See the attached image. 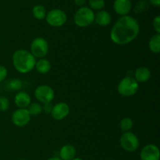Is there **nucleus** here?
<instances>
[{
  "instance_id": "nucleus-1",
  "label": "nucleus",
  "mask_w": 160,
  "mask_h": 160,
  "mask_svg": "<svg viewBox=\"0 0 160 160\" xmlns=\"http://www.w3.org/2000/svg\"><path fill=\"white\" fill-rule=\"evenodd\" d=\"M140 33V26L135 18L131 16L121 17L112 26L110 38L118 45H126L135 40Z\"/></svg>"
},
{
  "instance_id": "nucleus-2",
  "label": "nucleus",
  "mask_w": 160,
  "mask_h": 160,
  "mask_svg": "<svg viewBox=\"0 0 160 160\" xmlns=\"http://www.w3.org/2000/svg\"><path fill=\"white\" fill-rule=\"evenodd\" d=\"M12 61L14 69L20 73L24 74L34 70L37 60L28 50L18 49L12 54Z\"/></svg>"
},
{
  "instance_id": "nucleus-3",
  "label": "nucleus",
  "mask_w": 160,
  "mask_h": 160,
  "mask_svg": "<svg viewBox=\"0 0 160 160\" xmlns=\"http://www.w3.org/2000/svg\"><path fill=\"white\" fill-rule=\"evenodd\" d=\"M74 23L79 28H86L95 21V12L88 6L80 7L73 16Z\"/></svg>"
},
{
  "instance_id": "nucleus-4",
  "label": "nucleus",
  "mask_w": 160,
  "mask_h": 160,
  "mask_svg": "<svg viewBox=\"0 0 160 160\" xmlns=\"http://www.w3.org/2000/svg\"><path fill=\"white\" fill-rule=\"evenodd\" d=\"M139 88V84L133 77H125L117 85V92L123 97H131L135 95Z\"/></svg>"
},
{
  "instance_id": "nucleus-5",
  "label": "nucleus",
  "mask_w": 160,
  "mask_h": 160,
  "mask_svg": "<svg viewBox=\"0 0 160 160\" xmlns=\"http://www.w3.org/2000/svg\"><path fill=\"white\" fill-rule=\"evenodd\" d=\"M120 144L121 148L128 152H134L138 149L140 142L134 133L131 131L123 132L120 136Z\"/></svg>"
},
{
  "instance_id": "nucleus-6",
  "label": "nucleus",
  "mask_w": 160,
  "mask_h": 160,
  "mask_svg": "<svg viewBox=\"0 0 160 160\" xmlns=\"http://www.w3.org/2000/svg\"><path fill=\"white\" fill-rule=\"evenodd\" d=\"M49 51V45L46 39L42 37H37L33 39L31 44L30 52L35 59H42L48 55Z\"/></svg>"
},
{
  "instance_id": "nucleus-7",
  "label": "nucleus",
  "mask_w": 160,
  "mask_h": 160,
  "mask_svg": "<svg viewBox=\"0 0 160 160\" xmlns=\"http://www.w3.org/2000/svg\"><path fill=\"white\" fill-rule=\"evenodd\" d=\"M45 20L49 26L53 28H59L67 23V15L62 9H53L47 12Z\"/></svg>"
},
{
  "instance_id": "nucleus-8",
  "label": "nucleus",
  "mask_w": 160,
  "mask_h": 160,
  "mask_svg": "<svg viewBox=\"0 0 160 160\" xmlns=\"http://www.w3.org/2000/svg\"><path fill=\"white\" fill-rule=\"evenodd\" d=\"M34 97L39 103H50L55 98V92L51 86L48 84H41L34 90Z\"/></svg>"
},
{
  "instance_id": "nucleus-9",
  "label": "nucleus",
  "mask_w": 160,
  "mask_h": 160,
  "mask_svg": "<svg viewBox=\"0 0 160 160\" xmlns=\"http://www.w3.org/2000/svg\"><path fill=\"white\" fill-rule=\"evenodd\" d=\"M31 117L27 109H17L12 112L11 120L12 123L18 128L27 126L31 121Z\"/></svg>"
},
{
  "instance_id": "nucleus-10",
  "label": "nucleus",
  "mask_w": 160,
  "mask_h": 160,
  "mask_svg": "<svg viewBox=\"0 0 160 160\" xmlns=\"http://www.w3.org/2000/svg\"><path fill=\"white\" fill-rule=\"evenodd\" d=\"M70 111L69 105L64 102H60L53 106L51 115L54 120L59 121L67 118L70 114Z\"/></svg>"
},
{
  "instance_id": "nucleus-11",
  "label": "nucleus",
  "mask_w": 160,
  "mask_h": 160,
  "mask_svg": "<svg viewBox=\"0 0 160 160\" xmlns=\"http://www.w3.org/2000/svg\"><path fill=\"white\" fill-rule=\"evenodd\" d=\"M142 160H159L160 152L159 147L154 144H148L142 148L140 153Z\"/></svg>"
},
{
  "instance_id": "nucleus-12",
  "label": "nucleus",
  "mask_w": 160,
  "mask_h": 160,
  "mask_svg": "<svg viewBox=\"0 0 160 160\" xmlns=\"http://www.w3.org/2000/svg\"><path fill=\"white\" fill-rule=\"evenodd\" d=\"M113 9L121 17L128 16L132 9V3L131 0H115L113 2Z\"/></svg>"
},
{
  "instance_id": "nucleus-13",
  "label": "nucleus",
  "mask_w": 160,
  "mask_h": 160,
  "mask_svg": "<svg viewBox=\"0 0 160 160\" xmlns=\"http://www.w3.org/2000/svg\"><path fill=\"white\" fill-rule=\"evenodd\" d=\"M14 103L18 109H28L31 103V98L26 92H19L14 96Z\"/></svg>"
},
{
  "instance_id": "nucleus-14",
  "label": "nucleus",
  "mask_w": 160,
  "mask_h": 160,
  "mask_svg": "<svg viewBox=\"0 0 160 160\" xmlns=\"http://www.w3.org/2000/svg\"><path fill=\"white\" fill-rule=\"evenodd\" d=\"M112 21V17L110 13L106 10L98 11L97 13H95V21L98 26L106 27L110 24Z\"/></svg>"
},
{
  "instance_id": "nucleus-15",
  "label": "nucleus",
  "mask_w": 160,
  "mask_h": 160,
  "mask_svg": "<svg viewBox=\"0 0 160 160\" xmlns=\"http://www.w3.org/2000/svg\"><path fill=\"white\" fill-rule=\"evenodd\" d=\"M151 71L146 67H140L134 71V78L138 83H145L151 78Z\"/></svg>"
},
{
  "instance_id": "nucleus-16",
  "label": "nucleus",
  "mask_w": 160,
  "mask_h": 160,
  "mask_svg": "<svg viewBox=\"0 0 160 160\" xmlns=\"http://www.w3.org/2000/svg\"><path fill=\"white\" fill-rule=\"evenodd\" d=\"M76 148L72 145H65L59 150V156L62 160H72L76 157Z\"/></svg>"
},
{
  "instance_id": "nucleus-17",
  "label": "nucleus",
  "mask_w": 160,
  "mask_h": 160,
  "mask_svg": "<svg viewBox=\"0 0 160 160\" xmlns=\"http://www.w3.org/2000/svg\"><path fill=\"white\" fill-rule=\"evenodd\" d=\"M34 68L36 69L38 73H41V74H46L51 70V62L48 59H45V58L39 59L38 60L36 61Z\"/></svg>"
},
{
  "instance_id": "nucleus-18",
  "label": "nucleus",
  "mask_w": 160,
  "mask_h": 160,
  "mask_svg": "<svg viewBox=\"0 0 160 160\" xmlns=\"http://www.w3.org/2000/svg\"><path fill=\"white\" fill-rule=\"evenodd\" d=\"M148 48L150 51L155 54L160 52V34H156L151 37L148 42Z\"/></svg>"
},
{
  "instance_id": "nucleus-19",
  "label": "nucleus",
  "mask_w": 160,
  "mask_h": 160,
  "mask_svg": "<svg viewBox=\"0 0 160 160\" xmlns=\"http://www.w3.org/2000/svg\"><path fill=\"white\" fill-rule=\"evenodd\" d=\"M32 14L33 17L35 19H37V20H44V19H45L47 14L46 9L42 5H36V6L33 7Z\"/></svg>"
},
{
  "instance_id": "nucleus-20",
  "label": "nucleus",
  "mask_w": 160,
  "mask_h": 160,
  "mask_svg": "<svg viewBox=\"0 0 160 160\" xmlns=\"http://www.w3.org/2000/svg\"><path fill=\"white\" fill-rule=\"evenodd\" d=\"M28 111L31 117H36L42 112V105L39 102H31L28 107Z\"/></svg>"
},
{
  "instance_id": "nucleus-21",
  "label": "nucleus",
  "mask_w": 160,
  "mask_h": 160,
  "mask_svg": "<svg viewBox=\"0 0 160 160\" xmlns=\"http://www.w3.org/2000/svg\"><path fill=\"white\" fill-rule=\"evenodd\" d=\"M134 127V122L130 117H124L120 122V128L123 132L131 131Z\"/></svg>"
},
{
  "instance_id": "nucleus-22",
  "label": "nucleus",
  "mask_w": 160,
  "mask_h": 160,
  "mask_svg": "<svg viewBox=\"0 0 160 160\" xmlns=\"http://www.w3.org/2000/svg\"><path fill=\"white\" fill-rule=\"evenodd\" d=\"M89 8L92 10L100 11L105 7V0H88Z\"/></svg>"
},
{
  "instance_id": "nucleus-23",
  "label": "nucleus",
  "mask_w": 160,
  "mask_h": 160,
  "mask_svg": "<svg viewBox=\"0 0 160 160\" xmlns=\"http://www.w3.org/2000/svg\"><path fill=\"white\" fill-rule=\"evenodd\" d=\"M22 84H23V83L20 79L14 78L8 83V87L12 91H18L22 88Z\"/></svg>"
},
{
  "instance_id": "nucleus-24",
  "label": "nucleus",
  "mask_w": 160,
  "mask_h": 160,
  "mask_svg": "<svg viewBox=\"0 0 160 160\" xmlns=\"http://www.w3.org/2000/svg\"><path fill=\"white\" fill-rule=\"evenodd\" d=\"M9 108V101L6 97L0 96V112H5Z\"/></svg>"
},
{
  "instance_id": "nucleus-25",
  "label": "nucleus",
  "mask_w": 160,
  "mask_h": 160,
  "mask_svg": "<svg viewBox=\"0 0 160 160\" xmlns=\"http://www.w3.org/2000/svg\"><path fill=\"white\" fill-rule=\"evenodd\" d=\"M152 28L156 34H160V17L156 16L152 21Z\"/></svg>"
},
{
  "instance_id": "nucleus-26",
  "label": "nucleus",
  "mask_w": 160,
  "mask_h": 160,
  "mask_svg": "<svg viewBox=\"0 0 160 160\" xmlns=\"http://www.w3.org/2000/svg\"><path fill=\"white\" fill-rule=\"evenodd\" d=\"M7 75L8 70L6 67H5L4 66L0 65V83L6 80V78H7Z\"/></svg>"
},
{
  "instance_id": "nucleus-27",
  "label": "nucleus",
  "mask_w": 160,
  "mask_h": 160,
  "mask_svg": "<svg viewBox=\"0 0 160 160\" xmlns=\"http://www.w3.org/2000/svg\"><path fill=\"white\" fill-rule=\"evenodd\" d=\"M53 105L52 102L50 103H45V104H42V112L47 114H51L52 110Z\"/></svg>"
},
{
  "instance_id": "nucleus-28",
  "label": "nucleus",
  "mask_w": 160,
  "mask_h": 160,
  "mask_svg": "<svg viewBox=\"0 0 160 160\" xmlns=\"http://www.w3.org/2000/svg\"><path fill=\"white\" fill-rule=\"evenodd\" d=\"M74 3L76 6H79V7H82L86 3V0H74Z\"/></svg>"
},
{
  "instance_id": "nucleus-29",
  "label": "nucleus",
  "mask_w": 160,
  "mask_h": 160,
  "mask_svg": "<svg viewBox=\"0 0 160 160\" xmlns=\"http://www.w3.org/2000/svg\"><path fill=\"white\" fill-rule=\"evenodd\" d=\"M151 4H152L155 6H160V0H149Z\"/></svg>"
},
{
  "instance_id": "nucleus-30",
  "label": "nucleus",
  "mask_w": 160,
  "mask_h": 160,
  "mask_svg": "<svg viewBox=\"0 0 160 160\" xmlns=\"http://www.w3.org/2000/svg\"><path fill=\"white\" fill-rule=\"evenodd\" d=\"M47 160H62V159H61L59 156H53V157L49 158V159H48Z\"/></svg>"
},
{
  "instance_id": "nucleus-31",
  "label": "nucleus",
  "mask_w": 160,
  "mask_h": 160,
  "mask_svg": "<svg viewBox=\"0 0 160 160\" xmlns=\"http://www.w3.org/2000/svg\"><path fill=\"white\" fill-rule=\"evenodd\" d=\"M72 160H83V159H81V158H79V157H75V158H73Z\"/></svg>"
}]
</instances>
